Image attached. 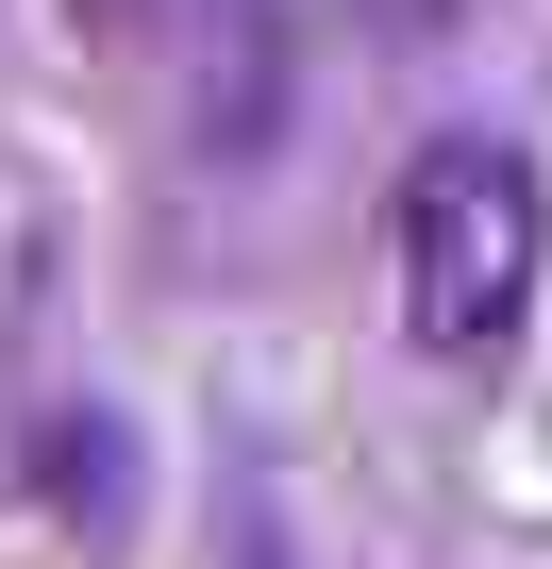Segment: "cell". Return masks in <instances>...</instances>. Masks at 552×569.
<instances>
[{
  "label": "cell",
  "instance_id": "obj_1",
  "mask_svg": "<svg viewBox=\"0 0 552 569\" xmlns=\"http://www.w3.org/2000/svg\"><path fill=\"white\" fill-rule=\"evenodd\" d=\"M535 284H552V184H535V151L519 134H435L385 184V302H402V336L452 352V369H485V352H519Z\"/></svg>",
  "mask_w": 552,
  "mask_h": 569
}]
</instances>
